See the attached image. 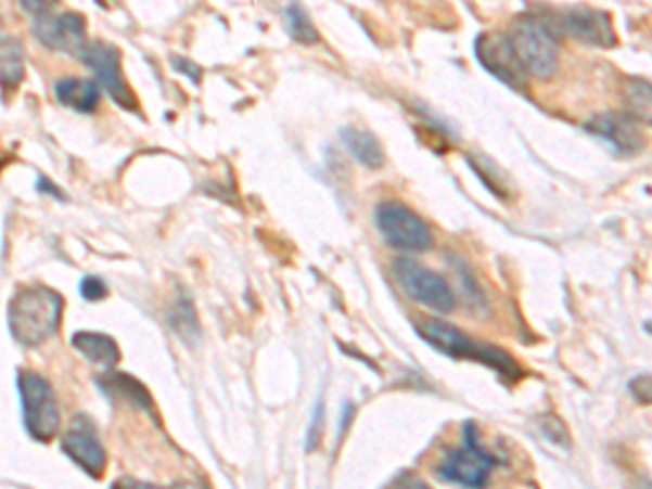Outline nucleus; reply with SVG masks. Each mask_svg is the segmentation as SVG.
<instances>
[{"label": "nucleus", "instance_id": "1", "mask_svg": "<svg viewBox=\"0 0 652 489\" xmlns=\"http://www.w3.org/2000/svg\"><path fill=\"white\" fill-rule=\"evenodd\" d=\"M416 333L433 350H437V352H442L450 359L478 361V363L491 368L498 376H502L504 381H511V383L522 376L520 363L509 352H504L502 348H498L494 344L478 342V339L470 337L468 333L452 326L450 322L429 318V320H422L420 324H416Z\"/></svg>", "mask_w": 652, "mask_h": 489}, {"label": "nucleus", "instance_id": "2", "mask_svg": "<svg viewBox=\"0 0 652 489\" xmlns=\"http://www.w3.org/2000/svg\"><path fill=\"white\" fill-rule=\"evenodd\" d=\"M64 298L49 287H25L10 303V331L25 348L49 342L62 322Z\"/></svg>", "mask_w": 652, "mask_h": 489}, {"label": "nucleus", "instance_id": "3", "mask_svg": "<svg viewBox=\"0 0 652 489\" xmlns=\"http://www.w3.org/2000/svg\"><path fill=\"white\" fill-rule=\"evenodd\" d=\"M513 55L526 79L548 81L559 70L557 42L539 16H522L509 34H504Z\"/></svg>", "mask_w": 652, "mask_h": 489}, {"label": "nucleus", "instance_id": "4", "mask_svg": "<svg viewBox=\"0 0 652 489\" xmlns=\"http://www.w3.org/2000/svg\"><path fill=\"white\" fill-rule=\"evenodd\" d=\"M461 446L455 450H448L442 459V463L435 467V474L444 482L461 485V487H485L489 480V474L496 465L502 461L494 456L483 443L478 426L468 420L461 426Z\"/></svg>", "mask_w": 652, "mask_h": 489}, {"label": "nucleus", "instance_id": "5", "mask_svg": "<svg viewBox=\"0 0 652 489\" xmlns=\"http://www.w3.org/2000/svg\"><path fill=\"white\" fill-rule=\"evenodd\" d=\"M392 276L396 285L418 305L435 311V313H450L457 307L455 292L450 289L448 281L437 274L435 270L413 261V259H396L392 263Z\"/></svg>", "mask_w": 652, "mask_h": 489}, {"label": "nucleus", "instance_id": "6", "mask_svg": "<svg viewBox=\"0 0 652 489\" xmlns=\"http://www.w3.org/2000/svg\"><path fill=\"white\" fill-rule=\"evenodd\" d=\"M23 417L29 435L38 441H51L60 430V404L51 383L38 372L18 374Z\"/></svg>", "mask_w": 652, "mask_h": 489}, {"label": "nucleus", "instance_id": "7", "mask_svg": "<svg viewBox=\"0 0 652 489\" xmlns=\"http://www.w3.org/2000/svg\"><path fill=\"white\" fill-rule=\"evenodd\" d=\"M374 220L383 240L398 250L426 253L433 248V235L426 222L398 201H385L376 207Z\"/></svg>", "mask_w": 652, "mask_h": 489}, {"label": "nucleus", "instance_id": "8", "mask_svg": "<svg viewBox=\"0 0 652 489\" xmlns=\"http://www.w3.org/2000/svg\"><path fill=\"white\" fill-rule=\"evenodd\" d=\"M550 34H563L576 42L598 49H613L617 38L611 25V16L591 8H567L557 12L552 18H544Z\"/></svg>", "mask_w": 652, "mask_h": 489}, {"label": "nucleus", "instance_id": "9", "mask_svg": "<svg viewBox=\"0 0 652 489\" xmlns=\"http://www.w3.org/2000/svg\"><path fill=\"white\" fill-rule=\"evenodd\" d=\"M84 64L94 73L101 88L120 105V107H133L136 99L131 90L125 83L123 77V60L120 51L107 42H88L84 51L79 53Z\"/></svg>", "mask_w": 652, "mask_h": 489}, {"label": "nucleus", "instance_id": "10", "mask_svg": "<svg viewBox=\"0 0 652 489\" xmlns=\"http://www.w3.org/2000/svg\"><path fill=\"white\" fill-rule=\"evenodd\" d=\"M474 55L478 64L500 83L513 90H522L526 86V75L522 73L507 36H496V34L478 36L474 40Z\"/></svg>", "mask_w": 652, "mask_h": 489}, {"label": "nucleus", "instance_id": "11", "mask_svg": "<svg viewBox=\"0 0 652 489\" xmlns=\"http://www.w3.org/2000/svg\"><path fill=\"white\" fill-rule=\"evenodd\" d=\"M585 131L609 144L611 151L619 157H632L643 149V138L639 133L637 118L630 114H598L589 123H585Z\"/></svg>", "mask_w": 652, "mask_h": 489}, {"label": "nucleus", "instance_id": "12", "mask_svg": "<svg viewBox=\"0 0 652 489\" xmlns=\"http://www.w3.org/2000/svg\"><path fill=\"white\" fill-rule=\"evenodd\" d=\"M36 38L49 49L60 53L79 55L88 44L86 21L79 14H57V16H40L34 25Z\"/></svg>", "mask_w": 652, "mask_h": 489}, {"label": "nucleus", "instance_id": "13", "mask_svg": "<svg viewBox=\"0 0 652 489\" xmlns=\"http://www.w3.org/2000/svg\"><path fill=\"white\" fill-rule=\"evenodd\" d=\"M62 448L88 474H92L94 478H101V474L107 465V454H105V448L99 441V435H97L94 426L90 424V420L79 417L64 435Z\"/></svg>", "mask_w": 652, "mask_h": 489}, {"label": "nucleus", "instance_id": "14", "mask_svg": "<svg viewBox=\"0 0 652 489\" xmlns=\"http://www.w3.org/2000/svg\"><path fill=\"white\" fill-rule=\"evenodd\" d=\"M344 149L350 153V157L361 164L368 170H379L385 164V151L381 142L366 129L359 127H346L340 133Z\"/></svg>", "mask_w": 652, "mask_h": 489}, {"label": "nucleus", "instance_id": "15", "mask_svg": "<svg viewBox=\"0 0 652 489\" xmlns=\"http://www.w3.org/2000/svg\"><path fill=\"white\" fill-rule=\"evenodd\" d=\"M55 94H57V101L75 112H81V114H90L99 107L101 103V90L94 81H88V79H79V77H66V79H60L55 83Z\"/></svg>", "mask_w": 652, "mask_h": 489}, {"label": "nucleus", "instance_id": "16", "mask_svg": "<svg viewBox=\"0 0 652 489\" xmlns=\"http://www.w3.org/2000/svg\"><path fill=\"white\" fill-rule=\"evenodd\" d=\"M73 346L77 352H81L86 359L101 368H114L120 361V348L118 344L103 333H90L79 331L73 335Z\"/></svg>", "mask_w": 652, "mask_h": 489}, {"label": "nucleus", "instance_id": "17", "mask_svg": "<svg viewBox=\"0 0 652 489\" xmlns=\"http://www.w3.org/2000/svg\"><path fill=\"white\" fill-rule=\"evenodd\" d=\"M99 385L112 400H120L140 411H153V396L140 381L129 374H112L107 378H101Z\"/></svg>", "mask_w": 652, "mask_h": 489}, {"label": "nucleus", "instance_id": "18", "mask_svg": "<svg viewBox=\"0 0 652 489\" xmlns=\"http://www.w3.org/2000/svg\"><path fill=\"white\" fill-rule=\"evenodd\" d=\"M25 77L23 47L16 40L0 38V86L10 90L18 88Z\"/></svg>", "mask_w": 652, "mask_h": 489}, {"label": "nucleus", "instance_id": "19", "mask_svg": "<svg viewBox=\"0 0 652 489\" xmlns=\"http://www.w3.org/2000/svg\"><path fill=\"white\" fill-rule=\"evenodd\" d=\"M285 29L290 38L298 44L311 47L318 42V29L314 27L307 10L298 3V0H292V3L285 8Z\"/></svg>", "mask_w": 652, "mask_h": 489}, {"label": "nucleus", "instance_id": "20", "mask_svg": "<svg viewBox=\"0 0 652 489\" xmlns=\"http://www.w3.org/2000/svg\"><path fill=\"white\" fill-rule=\"evenodd\" d=\"M324 424H327V407H324V394L320 391V396L316 398L314 411H311L307 435H305V450L307 452L320 448L322 435H324Z\"/></svg>", "mask_w": 652, "mask_h": 489}, {"label": "nucleus", "instance_id": "21", "mask_svg": "<svg viewBox=\"0 0 652 489\" xmlns=\"http://www.w3.org/2000/svg\"><path fill=\"white\" fill-rule=\"evenodd\" d=\"M172 329L177 335L188 339L192 344V335H199V322L194 316V307L188 298H181L175 307V318H172Z\"/></svg>", "mask_w": 652, "mask_h": 489}, {"label": "nucleus", "instance_id": "22", "mask_svg": "<svg viewBox=\"0 0 652 489\" xmlns=\"http://www.w3.org/2000/svg\"><path fill=\"white\" fill-rule=\"evenodd\" d=\"M628 90V103H630V110L635 114V118L639 120H650V86L635 79L630 81V88Z\"/></svg>", "mask_w": 652, "mask_h": 489}, {"label": "nucleus", "instance_id": "23", "mask_svg": "<svg viewBox=\"0 0 652 489\" xmlns=\"http://www.w3.org/2000/svg\"><path fill=\"white\" fill-rule=\"evenodd\" d=\"M539 430L546 439H550L554 446H563L567 448L570 446V433L565 428V424L557 417V415H544L539 420Z\"/></svg>", "mask_w": 652, "mask_h": 489}, {"label": "nucleus", "instance_id": "24", "mask_svg": "<svg viewBox=\"0 0 652 489\" xmlns=\"http://www.w3.org/2000/svg\"><path fill=\"white\" fill-rule=\"evenodd\" d=\"M628 394L639 402V404H648L650 402V374H637L628 381Z\"/></svg>", "mask_w": 652, "mask_h": 489}, {"label": "nucleus", "instance_id": "25", "mask_svg": "<svg viewBox=\"0 0 652 489\" xmlns=\"http://www.w3.org/2000/svg\"><path fill=\"white\" fill-rule=\"evenodd\" d=\"M81 294L86 300H103L107 296V285L103 279L99 276H86L81 281Z\"/></svg>", "mask_w": 652, "mask_h": 489}, {"label": "nucleus", "instance_id": "26", "mask_svg": "<svg viewBox=\"0 0 652 489\" xmlns=\"http://www.w3.org/2000/svg\"><path fill=\"white\" fill-rule=\"evenodd\" d=\"M57 3H60V0H18V5L36 18L51 14Z\"/></svg>", "mask_w": 652, "mask_h": 489}, {"label": "nucleus", "instance_id": "27", "mask_svg": "<svg viewBox=\"0 0 652 489\" xmlns=\"http://www.w3.org/2000/svg\"><path fill=\"white\" fill-rule=\"evenodd\" d=\"M355 415V404L350 400H344L342 402V411H340V420H337V441L344 437V433L348 430L350 426V420Z\"/></svg>", "mask_w": 652, "mask_h": 489}, {"label": "nucleus", "instance_id": "28", "mask_svg": "<svg viewBox=\"0 0 652 489\" xmlns=\"http://www.w3.org/2000/svg\"><path fill=\"white\" fill-rule=\"evenodd\" d=\"M172 64L179 68V73L188 75V77H190L194 83H199V81H201V68H199L196 64H192V62H188V60H175Z\"/></svg>", "mask_w": 652, "mask_h": 489}]
</instances>
